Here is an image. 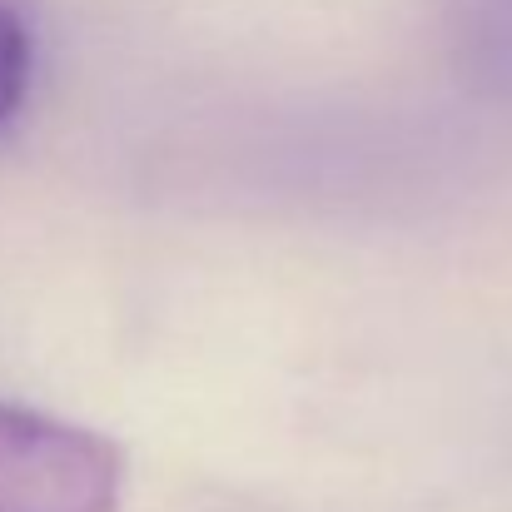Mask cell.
<instances>
[{
  "label": "cell",
  "instance_id": "cell-2",
  "mask_svg": "<svg viewBox=\"0 0 512 512\" xmlns=\"http://www.w3.org/2000/svg\"><path fill=\"white\" fill-rule=\"evenodd\" d=\"M30 75H35V35H30L25 15L0 0V135L25 110Z\"/></svg>",
  "mask_w": 512,
  "mask_h": 512
},
{
  "label": "cell",
  "instance_id": "cell-1",
  "mask_svg": "<svg viewBox=\"0 0 512 512\" xmlns=\"http://www.w3.org/2000/svg\"><path fill=\"white\" fill-rule=\"evenodd\" d=\"M125 458L110 438L0 403V512H120Z\"/></svg>",
  "mask_w": 512,
  "mask_h": 512
}]
</instances>
